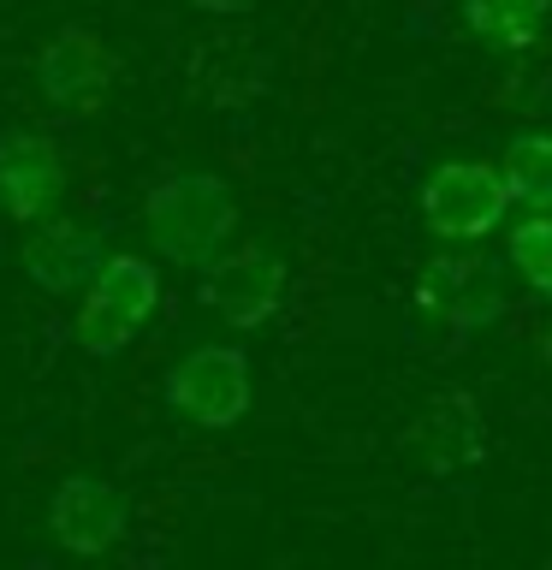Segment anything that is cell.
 Returning a JSON list of instances; mask_svg holds the SVG:
<instances>
[{"instance_id":"obj_1","label":"cell","mask_w":552,"mask_h":570,"mask_svg":"<svg viewBox=\"0 0 552 570\" xmlns=\"http://www.w3.org/2000/svg\"><path fill=\"white\" fill-rule=\"evenodd\" d=\"M142 226L172 267H208L238 232V196L220 173L178 167L142 196Z\"/></svg>"},{"instance_id":"obj_2","label":"cell","mask_w":552,"mask_h":570,"mask_svg":"<svg viewBox=\"0 0 552 570\" xmlns=\"http://www.w3.org/2000/svg\"><path fill=\"white\" fill-rule=\"evenodd\" d=\"M160 315V267L137 249H107L101 267L83 279L78 315H71V338L83 356H125L137 333Z\"/></svg>"},{"instance_id":"obj_3","label":"cell","mask_w":552,"mask_h":570,"mask_svg":"<svg viewBox=\"0 0 552 570\" xmlns=\"http://www.w3.org/2000/svg\"><path fill=\"white\" fill-rule=\"evenodd\" d=\"M119 83V53L107 48L101 30L89 24H60L36 53V96L60 119H89Z\"/></svg>"},{"instance_id":"obj_4","label":"cell","mask_w":552,"mask_h":570,"mask_svg":"<svg viewBox=\"0 0 552 570\" xmlns=\"http://www.w3.org/2000/svg\"><path fill=\"white\" fill-rule=\"evenodd\" d=\"M160 399L190 428H238L249 416V356L238 345H196L160 374Z\"/></svg>"},{"instance_id":"obj_5","label":"cell","mask_w":552,"mask_h":570,"mask_svg":"<svg viewBox=\"0 0 552 570\" xmlns=\"http://www.w3.org/2000/svg\"><path fill=\"white\" fill-rule=\"evenodd\" d=\"M505 203H511L505 173L487 167V160H445L422 185V220L445 244H475L487 232H499Z\"/></svg>"},{"instance_id":"obj_6","label":"cell","mask_w":552,"mask_h":570,"mask_svg":"<svg viewBox=\"0 0 552 570\" xmlns=\"http://www.w3.org/2000/svg\"><path fill=\"white\" fill-rule=\"evenodd\" d=\"M285 279L292 274H285V262L267 244H238V249H220V256L203 267V303L226 321V327L256 333L279 315Z\"/></svg>"},{"instance_id":"obj_7","label":"cell","mask_w":552,"mask_h":570,"mask_svg":"<svg viewBox=\"0 0 552 570\" xmlns=\"http://www.w3.org/2000/svg\"><path fill=\"white\" fill-rule=\"evenodd\" d=\"M48 529L71 559H107L131 529V499L101 475H66L48 499Z\"/></svg>"},{"instance_id":"obj_8","label":"cell","mask_w":552,"mask_h":570,"mask_svg":"<svg viewBox=\"0 0 552 570\" xmlns=\"http://www.w3.org/2000/svg\"><path fill=\"white\" fill-rule=\"evenodd\" d=\"M101 256H107V226L78 220V214H42L30 226L24 249H18V267H24V279L36 292L71 297V292H83V279L101 267Z\"/></svg>"},{"instance_id":"obj_9","label":"cell","mask_w":552,"mask_h":570,"mask_svg":"<svg viewBox=\"0 0 552 570\" xmlns=\"http://www.w3.org/2000/svg\"><path fill=\"white\" fill-rule=\"evenodd\" d=\"M66 190V155L60 142L42 131H0V220L12 226H36L42 214H53Z\"/></svg>"},{"instance_id":"obj_10","label":"cell","mask_w":552,"mask_h":570,"mask_svg":"<svg viewBox=\"0 0 552 570\" xmlns=\"http://www.w3.org/2000/svg\"><path fill=\"white\" fill-rule=\"evenodd\" d=\"M487 279L493 274L475 256H434L416 274V309L445 321V327H457V333H470V327L499 315V292Z\"/></svg>"},{"instance_id":"obj_11","label":"cell","mask_w":552,"mask_h":570,"mask_svg":"<svg viewBox=\"0 0 552 570\" xmlns=\"http://www.w3.org/2000/svg\"><path fill=\"white\" fill-rule=\"evenodd\" d=\"M410 452H416L427 470H440V475L475 463L481 458V416H475V404L463 399V392L434 399V404L422 410V422L410 428Z\"/></svg>"},{"instance_id":"obj_12","label":"cell","mask_w":552,"mask_h":570,"mask_svg":"<svg viewBox=\"0 0 552 570\" xmlns=\"http://www.w3.org/2000/svg\"><path fill=\"white\" fill-rule=\"evenodd\" d=\"M262 71L267 66H262L256 42H238V36H208V42H196V53H190V83L203 89V101H214V107L256 101Z\"/></svg>"},{"instance_id":"obj_13","label":"cell","mask_w":552,"mask_h":570,"mask_svg":"<svg viewBox=\"0 0 552 570\" xmlns=\"http://www.w3.org/2000/svg\"><path fill=\"white\" fill-rule=\"evenodd\" d=\"M552 18V0H463V24L475 42H487L499 53H523L541 42Z\"/></svg>"},{"instance_id":"obj_14","label":"cell","mask_w":552,"mask_h":570,"mask_svg":"<svg viewBox=\"0 0 552 570\" xmlns=\"http://www.w3.org/2000/svg\"><path fill=\"white\" fill-rule=\"evenodd\" d=\"M505 190L511 203H529V208H552V137L546 131H529L505 149Z\"/></svg>"},{"instance_id":"obj_15","label":"cell","mask_w":552,"mask_h":570,"mask_svg":"<svg viewBox=\"0 0 552 570\" xmlns=\"http://www.w3.org/2000/svg\"><path fill=\"white\" fill-rule=\"evenodd\" d=\"M505 256H511L516 279H523L534 297H552V208H534L529 220L511 226Z\"/></svg>"},{"instance_id":"obj_16","label":"cell","mask_w":552,"mask_h":570,"mask_svg":"<svg viewBox=\"0 0 552 570\" xmlns=\"http://www.w3.org/2000/svg\"><path fill=\"white\" fill-rule=\"evenodd\" d=\"M185 7H196V12H214V18H238V12L256 7V0H185Z\"/></svg>"},{"instance_id":"obj_17","label":"cell","mask_w":552,"mask_h":570,"mask_svg":"<svg viewBox=\"0 0 552 570\" xmlns=\"http://www.w3.org/2000/svg\"><path fill=\"white\" fill-rule=\"evenodd\" d=\"M546 363H552V333H546Z\"/></svg>"}]
</instances>
